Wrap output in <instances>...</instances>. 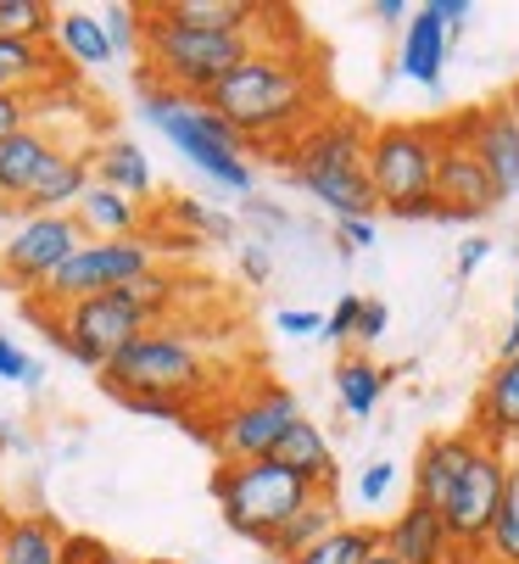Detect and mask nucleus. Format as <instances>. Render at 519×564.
<instances>
[{"label":"nucleus","mask_w":519,"mask_h":564,"mask_svg":"<svg viewBox=\"0 0 519 564\" xmlns=\"http://www.w3.org/2000/svg\"><path fill=\"white\" fill-rule=\"evenodd\" d=\"M318 101H324V78L302 45H257L202 96V107L218 112L246 140V151L257 145L291 151V140L307 123H318Z\"/></svg>","instance_id":"f257e3e1"},{"label":"nucleus","mask_w":519,"mask_h":564,"mask_svg":"<svg viewBox=\"0 0 519 564\" xmlns=\"http://www.w3.org/2000/svg\"><path fill=\"white\" fill-rule=\"evenodd\" d=\"M23 307H29V318H40V325L51 330V341L73 364L101 375L129 341H140L156 325H167V313L180 307V280L156 269V274H145V280H134L123 291L84 296L73 307H34V302H23Z\"/></svg>","instance_id":"f03ea898"},{"label":"nucleus","mask_w":519,"mask_h":564,"mask_svg":"<svg viewBox=\"0 0 519 564\" xmlns=\"http://www.w3.org/2000/svg\"><path fill=\"white\" fill-rule=\"evenodd\" d=\"M101 380L118 402H129L140 414H162V420H196L202 397L213 391L207 352L180 325H156L140 341H129L101 369Z\"/></svg>","instance_id":"7ed1b4c3"},{"label":"nucleus","mask_w":519,"mask_h":564,"mask_svg":"<svg viewBox=\"0 0 519 564\" xmlns=\"http://www.w3.org/2000/svg\"><path fill=\"white\" fill-rule=\"evenodd\" d=\"M274 18V12H269ZM257 45H274L269 23L251 34H207V29H185L162 18L156 7H140V85L145 90H167L180 101H202L229 67H240Z\"/></svg>","instance_id":"20e7f679"},{"label":"nucleus","mask_w":519,"mask_h":564,"mask_svg":"<svg viewBox=\"0 0 519 564\" xmlns=\"http://www.w3.org/2000/svg\"><path fill=\"white\" fill-rule=\"evenodd\" d=\"M291 180L318 196L335 224L340 218H375V191H369V123L353 112H318L291 151H285Z\"/></svg>","instance_id":"39448f33"},{"label":"nucleus","mask_w":519,"mask_h":564,"mask_svg":"<svg viewBox=\"0 0 519 564\" xmlns=\"http://www.w3.org/2000/svg\"><path fill=\"white\" fill-rule=\"evenodd\" d=\"M442 123H380L369 129V191L391 218H436V156Z\"/></svg>","instance_id":"423d86ee"},{"label":"nucleus","mask_w":519,"mask_h":564,"mask_svg":"<svg viewBox=\"0 0 519 564\" xmlns=\"http://www.w3.org/2000/svg\"><path fill=\"white\" fill-rule=\"evenodd\" d=\"M213 498H218V514L235 536L269 547L274 531L313 498V487L296 480L291 469H280L274 458H246V464H218L213 469Z\"/></svg>","instance_id":"0eeeda50"},{"label":"nucleus","mask_w":519,"mask_h":564,"mask_svg":"<svg viewBox=\"0 0 519 564\" xmlns=\"http://www.w3.org/2000/svg\"><path fill=\"white\" fill-rule=\"evenodd\" d=\"M145 118L180 145L207 180H218L224 191H251V163H246L251 151L218 112H207L202 101H180L167 90H145Z\"/></svg>","instance_id":"6e6552de"},{"label":"nucleus","mask_w":519,"mask_h":564,"mask_svg":"<svg viewBox=\"0 0 519 564\" xmlns=\"http://www.w3.org/2000/svg\"><path fill=\"white\" fill-rule=\"evenodd\" d=\"M296 420H302L296 391H285V386H274V380H257V386H246V391H235V397L218 402L207 442H213L218 464L269 458Z\"/></svg>","instance_id":"1a4fd4ad"},{"label":"nucleus","mask_w":519,"mask_h":564,"mask_svg":"<svg viewBox=\"0 0 519 564\" xmlns=\"http://www.w3.org/2000/svg\"><path fill=\"white\" fill-rule=\"evenodd\" d=\"M156 240L134 235V240H84V247L40 285V296H29L34 307H73L84 296H107L123 291L145 274H156Z\"/></svg>","instance_id":"9d476101"},{"label":"nucleus","mask_w":519,"mask_h":564,"mask_svg":"<svg viewBox=\"0 0 519 564\" xmlns=\"http://www.w3.org/2000/svg\"><path fill=\"white\" fill-rule=\"evenodd\" d=\"M502 480H508V453L480 442V447H475V458L464 464V475L453 480V492H447V498H442V509H436L464 564H475V558H480V547H486V531H491L497 503H502Z\"/></svg>","instance_id":"9b49d317"},{"label":"nucleus","mask_w":519,"mask_h":564,"mask_svg":"<svg viewBox=\"0 0 519 564\" xmlns=\"http://www.w3.org/2000/svg\"><path fill=\"white\" fill-rule=\"evenodd\" d=\"M84 247V229L73 213H40L12 229V240L0 247V285H12L23 296H40V285Z\"/></svg>","instance_id":"f8f14e48"},{"label":"nucleus","mask_w":519,"mask_h":564,"mask_svg":"<svg viewBox=\"0 0 519 564\" xmlns=\"http://www.w3.org/2000/svg\"><path fill=\"white\" fill-rule=\"evenodd\" d=\"M442 156H436V218L442 224H469V218H486L502 196L491 185V174L475 163V151L453 134V123H442Z\"/></svg>","instance_id":"ddd939ff"},{"label":"nucleus","mask_w":519,"mask_h":564,"mask_svg":"<svg viewBox=\"0 0 519 564\" xmlns=\"http://www.w3.org/2000/svg\"><path fill=\"white\" fill-rule=\"evenodd\" d=\"M78 145H90V140H67V134H56V123H45V118H34L29 129H18L7 145H0V207H18L67 151H78Z\"/></svg>","instance_id":"4468645a"},{"label":"nucleus","mask_w":519,"mask_h":564,"mask_svg":"<svg viewBox=\"0 0 519 564\" xmlns=\"http://www.w3.org/2000/svg\"><path fill=\"white\" fill-rule=\"evenodd\" d=\"M447 123H453V134L475 151V163L491 174L497 196H513V191H519V123H513V112H508L502 101H491V107L458 112V118H447Z\"/></svg>","instance_id":"2eb2a0df"},{"label":"nucleus","mask_w":519,"mask_h":564,"mask_svg":"<svg viewBox=\"0 0 519 564\" xmlns=\"http://www.w3.org/2000/svg\"><path fill=\"white\" fill-rule=\"evenodd\" d=\"M380 547L397 564H464L447 525H442V514L430 503H419V498H408V509L391 525H380Z\"/></svg>","instance_id":"dca6fc26"},{"label":"nucleus","mask_w":519,"mask_h":564,"mask_svg":"<svg viewBox=\"0 0 519 564\" xmlns=\"http://www.w3.org/2000/svg\"><path fill=\"white\" fill-rule=\"evenodd\" d=\"M469 436L486 447H502V453L519 436V352L491 364V375L475 397V414H469Z\"/></svg>","instance_id":"f3484780"},{"label":"nucleus","mask_w":519,"mask_h":564,"mask_svg":"<svg viewBox=\"0 0 519 564\" xmlns=\"http://www.w3.org/2000/svg\"><path fill=\"white\" fill-rule=\"evenodd\" d=\"M475 436L469 431H442V436H424L419 458H413V498L442 509V498L453 492V480L464 475V464L475 458Z\"/></svg>","instance_id":"a211bd4d"},{"label":"nucleus","mask_w":519,"mask_h":564,"mask_svg":"<svg viewBox=\"0 0 519 564\" xmlns=\"http://www.w3.org/2000/svg\"><path fill=\"white\" fill-rule=\"evenodd\" d=\"M447 51H453V40H447V29H442V18H436V12H430V7L408 12V23H402V56H397V67L413 78V85H424V90H442V67H447Z\"/></svg>","instance_id":"6ab92c4d"},{"label":"nucleus","mask_w":519,"mask_h":564,"mask_svg":"<svg viewBox=\"0 0 519 564\" xmlns=\"http://www.w3.org/2000/svg\"><path fill=\"white\" fill-rule=\"evenodd\" d=\"M280 469H291L296 480H307L313 492H335V480H340V469H335V453H329V436L302 414L285 436H280V447L269 453Z\"/></svg>","instance_id":"aec40b11"},{"label":"nucleus","mask_w":519,"mask_h":564,"mask_svg":"<svg viewBox=\"0 0 519 564\" xmlns=\"http://www.w3.org/2000/svg\"><path fill=\"white\" fill-rule=\"evenodd\" d=\"M90 151L96 145H78V151H67L62 163L12 207V213H23V218H40V213H73L78 207V196L96 185V174H90Z\"/></svg>","instance_id":"412c9836"},{"label":"nucleus","mask_w":519,"mask_h":564,"mask_svg":"<svg viewBox=\"0 0 519 564\" xmlns=\"http://www.w3.org/2000/svg\"><path fill=\"white\" fill-rule=\"evenodd\" d=\"M67 531L56 514H7V531H0V564H62Z\"/></svg>","instance_id":"4be33fe9"},{"label":"nucleus","mask_w":519,"mask_h":564,"mask_svg":"<svg viewBox=\"0 0 519 564\" xmlns=\"http://www.w3.org/2000/svg\"><path fill=\"white\" fill-rule=\"evenodd\" d=\"M73 218H78L84 240H134L145 229V207L129 202V196H118V191H107V185L84 191L78 207H73Z\"/></svg>","instance_id":"5701e85b"},{"label":"nucleus","mask_w":519,"mask_h":564,"mask_svg":"<svg viewBox=\"0 0 519 564\" xmlns=\"http://www.w3.org/2000/svg\"><path fill=\"white\" fill-rule=\"evenodd\" d=\"M156 12L207 34H251L269 23V7H251V0H162Z\"/></svg>","instance_id":"b1692460"},{"label":"nucleus","mask_w":519,"mask_h":564,"mask_svg":"<svg viewBox=\"0 0 519 564\" xmlns=\"http://www.w3.org/2000/svg\"><path fill=\"white\" fill-rule=\"evenodd\" d=\"M51 85H62V62L51 45L0 40V96H40Z\"/></svg>","instance_id":"393cba45"},{"label":"nucleus","mask_w":519,"mask_h":564,"mask_svg":"<svg viewBox=\"0 0 519 564\" xmlns=\"http://www.w3.org/2000/svg\"><path fill=\"white\" fill-rule=\"evenodd\" d=\"M90 174H96V185H107V191H118L129 202L151 196V163H145V151L134 140H101L90 151Z\"/></svg>","instance_id":"a878e982"},{"label":"nucleus","mask_w":519,"mask_h":564,"mask_svg":"<svg viewBox=\"0 0 519 564\" xmlns=\"http://www.w3.org/2000/svg\"><path fill=\"white\" fill-rule=\"evenodd\" d=\"M51 45H56V62L62 67H107L112 62V45H107V29L96 12H56V29H51Z\"/></svg>","instance_id":"bb28decb"},{"label":"nucleus","mask_w":519,"mask_h":564,"mask_svg":"<svg viewBox=\"0 0 519 564\" xmlns=\"http://www.w3.org/2000/svg\"><path fill=\"white\" fill-rule=\"evenodd\" d=\"M335 525H340V503H335V492H313V498H307V503L274 531V542H269L263 553H274L280 564H291L296 553H307V547H313L318 536H329Z\"/></svg>","instance_id":"cd10ccee"},{"label":"nucleus","mask_w":519,"mask_h":564,"mask_svg":"<svg viewBox=\"0 0 519 564\" xmlns=\"http://www.w3.org/2000/svg\"><path fill=\"white\" fill-rule=\"evenodd\" d=\"M386 369L369 358V352H346L335 364V397H340V409L353 414V420H369L380 409V397H386Z\"/></svg>","instance_id":"c85d7f7f"},{"label":"nucleus","mask_w":519,"mask_h":564,"mask_svg":"<svg viewBox=\"0 0 519 564\" xmlns=\"http://www.w3.org/2000/svg\"><path fill=\"white\" fill-rule=\"evenodd\" d=\"M380 547V525H353V520H340L329 536H318L307 553H296L291 564H364L369 553Z\"/></svg>","instance_id":"c756f323"},{"label":"nucleus","mask_w":519,"mask_h":564,"mask_svg":"<svg viewBox=\"0 0 519 564\" xmlns=\"http://www.w3.org/2000/svg\"><path fill=\"white\" fill-rule=\"evenodd\" d=\"M486 564H519V464L508 458V480H502V503H497V520L486 531V547H480Z\"/></svg>","instance_id":"7c9ffc66"},{"label":"nucleus","mask_w":519,"mask_h":564,"mask_svg":"<svg viewBox=\"0 0 519 564\" xmlns=\"http://www.w3.org/2000/svg\"><path fill=\"white\" fill-rule=\"evenodd\" d=\"M56 29V12L45 0H0V40H29V45H45Z\"/></svg>","instance_id":"2f4dec72"},{"label":"nucleus","mask_w":519,"mask_h":564,"mask_svg":"<svg viewBox=\"0 0 519 564\" xmlns=\"http://www.w3.org/2000/svg\"><path fill=\"white\" fill-rule=\"evenodd\" d=\"M62 564H129L112 542L90 536V531H67V547H62Z\"/></svg>","instance_id":"473e14b6"},{"label":"nucleus","mask_w":519,"mask_h":564,"mask_svg":"<svg viewBox=\"0 0 519 564\" xmlns=\"http://www.w3.org/2000/svg\"><path fill=\"white\" fill-rule=\"evenodd\" d=\"M101 29H107L112 56H118V51H134V56H140V7H107V12H101Z\"/></svg>","instance_id":"72a5a7b5"},{"label":"nucleus","mask_w":519,"mask_h":564,"mask_svg":"<svg viewBox=\"0 0 519 564\" xmlns=\"http://www.w3.org/2000/svg\"><path fill=\"white\" fill-rule=\"evenodd\" d=\"M358 313H364V296H358V291H346V296L324 313V341H353Z\"/></svg>","instance_id":"f704fd0d"},{"label":"nucleus","mask_w":519,"mask_h":564,"mask_svg":"<svg viewBox=\"0 0 519 564\" xmlns=\"http://www.w3.org/2000/svg\"><path fill=\"white\" fill-rule=\"evenodd\" d=\"M391 487H397V464L391 458H375L364 475H358V498L375 509V503H386L391 498Z\"/></svg>","instance_id":"c9c22d12"},{"label":"nucleus","mask_w":519,"mask_h":564,"mask_svg":"<svg viewBox=\"0 0 519 564\" xmlns=\"http://www.w3.org/2000/svg\"><path fill=\"white\" fill-rule=\"evenodd\" d=\"M0 380H18V386H34L40 380V364L12 336H0Z\"/></svg>","instance_id":"e433bc0d"},{"label":"nucleus","mask_w":519,"mask_h":564,"mask_svg":"<svg viewBox=\"0 0 519 564\" xmlns=\"http://www.w3.org/2000/svg\"><path fill=\"white\" fill-rule=\"evenodd\" d=\"M34 123V96H0V145Z\"/></svg>","instance_id":"4c0bfd02"},{"label":"nucleus","mask_w":519,"mask_h":564,"mask_svg":"<svg viewBox=\"0 0 519 564\" xmlns=\"http://www.w3.org/2000/svg\"><path fill=\"white\" fill-rule=\"evenodd\" d=\"M386 325H391L386 302H369V296H364V313H358V330H353V341H358V347H375V341L386 336Z\"/></svg>","instance_id":"58836bf2"},{"label":"nucleus","mask_w":519,"mask_h":564,"mask_svg":"<svg viewBox=\"0 0 519 564\" xmlns=\"http://www.w3.org/2000/svg\"><path fill=\"white\" fill-rule=\"evenodd\" d=\"M335 240H340V252L375 247V218H340V224H335Z\"/></svg>","instance_id":"ea45409f"},{"label":"nucleus","mask_w":519,"mask_h":564,"mask_svg":"<svg viewBox=\"0 0 519 564\" xmlns=\"http://www.w3.org/2000/svg\"><path fill=\"white\" fill-rule=\"evenodd\" d=\"M274 325H280L285 336H324V318H318V313H302V307H280Z\"/></svg>","instance_id":"a19ab883"},{"label":"nucleus","mask_w":519,"mask_h":564,"mask_svg":"<svg viewBox=\"0 0 519 564\" xmlns=\"http://www.w3.org/2000/svg\"><path fill=\"white\" fill-rule=\"evenodd\" d=\"M430 12H436V18H442V29H447V40H458L475 7H469V0H430Z\"/></svg>","instance_id":"79ce46f5"},{"label":"nucleus","mask_w":519,"mask_h":564,"mask_svg":"<svg viewBox=\"0 0 519 564\" xmlns=\"http://www.w3.org/2000/svg\"><path fill=\"white\" fill-rule=\"evenodd\" d=\"M486 258H491V240H486V235H469V240H464V252H458V280H469Z\"/></svg>","instance_id":"37998d69"},{"label":"nucleus","mask_w":519,"mask_h":564,"mask_svg":"<svg viewBox=\"0 0 519 564\" xmlns=\"http://www.w3.org/2000/svg\"><path fill=\"white\" fill-rule=\"evenodd\" d=\"M375 18H380V23H391V29H397V23H402V18H408V0H375Z\"/></svg>","instance_id":"c03bdc74"},{"label":"nucleus","mask_w":519,"mask_h":564,"mask_svg":"<svg viewBox=\"0 0 519 564\" xmlns=\"http://www.w3.org/2000/svg\"><path fill=\"white\" fill-rule=\"evenodd\" d=\"M519 352V285H513V318H508V336H502V358Z\"/></svg>","instance_id":"a18cd8bd"},{"label":"nucleus","mask_w":519,"mask_h":564,"mask_svg":"<svg viewBox=\"0 0 519 564\" xmlns=\"http://www.w3.org/2000/svg\"><path fill=\"white\" fill-rule=\"evenodd\" d=\"M240 263H246V280H251V285H263V280H269V258H263V252H246Z\"/></svg>","instance_id":"49530a36"},{"label":"nucleus","mask_w":519,"mask_h":564,"mask_svg":"<svg viewBox=\"0 0 519 564\" xmlns=\"http://www.w3.org/2000/svg\"><path fill=\"white\" fill-rule=\"evenodd\" d=\"M502 107L513 112V123H519V78H513V85H508V96H502Z\"/></svg>","instance_id":"de8ad7c7"},{"label":"nucleus","mask_w":519,"mask_h":564,"mask_svg":"<svg viewBox=\"0 0 519 564\" xmlns=\"http://www.w3.org/2000/svg\"><path fill=\"white\" fill-rule=\"evenodd\" d=\"M364 564H397V558H391V553H386V547H375V553H369V558H364Z\"/></svg>","instance_id":"09e8293b"},{"label":"nucleus","mask_w":519,"mask_h":564,"mask_svg":"<svg viewBox=\"0 0 519 564\" xmlns=\"http://www.w3.org/2000/svg\"><path fill=\"white\" fill-rule=\"evenodd\" d=\"M129 564H185V558H129Z\"/></svg>","instance_id":"8fccbe9b"},{"label":"nucleus","mask_w":519,"mask_h":564,"mask_svg":"<svg viewBox=\"0 0 519 564\" xmlns=\"http://www.w3.org/2000/svg\"><path fill=\"white\" fill-rule=\"evenodd\" d=\"M508 458H513V464H519V436H513V442H508Z\"/></svg>","instance_id":"3c124183"},{"label":"nucleus","mask_w":519,"mask_h":564,"mask_svg":"<svg viewBox=\"0 0 519 564\" xmlns=\"http://www.w3.org/2000/svg\"><path fill=\"white\" fill-rule=\"evenodd\" d=\"M0 531H7V509H0Z\"/></svg>","instance_id":"603ef678"}]
</instances>
